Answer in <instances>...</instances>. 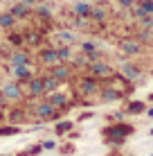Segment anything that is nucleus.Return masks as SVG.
I'll return each instance as SVG.
<instances>
[{
  "label": "nucleus",
  "mask_w": 153,
  "mask_h": 156,
  "mask_svg": "<svg viewBox=\"0 0 153 156\" xmlns=\"http://www.w3.org/2000/svg\"><path fill=\"white\" fill-rule=\"evenodd\" d=\"M124 93H119L117 88H113V86H106V88H99V100L104 102V104H108V102H117L122 100Z\"/></svg>",
  "instance_id": "obj_11"
},
{
  "label": "nucleus",
  "mask_w": 153,
  "mask_h": 156,
  "mask_svg": "<svg viewBox=\"0 0 153 156\" xmlns=\"http://www.w3.org/2000/svg\"><path fill=\"white\" fill-rule=\"evenodd\" d=\"M140 27L153 32V16H142V18H140Z\"/></svg>",
  "instance_id": "obj_32"
},
{
  "label": "nucleus",
  "mask_w": 153,
  "mask_h": 156,
  "mask_svg": "<svg viewBox=\"0 0 153 156\" xmlns=\"http://www.w3.org/2000/svg\"><path fill=\"white\" fill-rule=\"evenodd\" d=\"M41 147H43V152H52V149H56L59 145H56V140H43Z\"/></svg>",
  "instance_id": "obj_36"
},
{
  "label": "nucleus",
  "mask_w": 153,
  "mask_h": 156,
  "mask_svg": "<svg viewBox=\"0 0 153 156\" xmlns=\"http://www.w3.org/2000/svg\"><path fill=\"white\" fill-rule=\"evenodd\" d=\"M144 113H146V115H149V118H153V106H151V109H146V111H144Z\"/></svg>",
  "instance_id": "obj_39"
},
{
  "label": "nucleus",
  "mask_w": 153,
  "mask_h": 156,
  "mask_svg": "<svg viewBox=\"0 0 153 156\" xmlns=\"http://www.w3.org/2000/svg\"><path fill=\"white\" fill-rule=\"evenodd\" d=\"M99 79H95L92 75H88V77H79V93L81 95H97L99 93Z\"/></svg>",
  "instance_id": "obj_5"
},
{
  "label": "nucleus",
  "mask_w": 153,
  "mask_h": 156,
  "mask_svg": "<svg viewBox=\"0 0 153 156\" xmlns=\"http://www.w3.org/2000/svg\"><path fill=\"white\" fill-rule=\"evenodd\" d=\"M135 133V125H131V122H110V125H106L101 129V138L106 140L108 145H113V147H122V145L126 143V138L133 136Z\"/></svg>",
  "instance_id": "obj_1"
},
{
  "label": "nucleus",
  "mask_w": 153,
  "mask_h": 156,
  "mask_svg": "<svg viewBox=\"0 0 153 156\" xmlns=\"http://www.w3.org/2000/svg\"><path fill=\"white\" fill-rule=\"evenodd\" d=\"M70 63H72L75 68H86V66H88V59H86V55H79V57H75V55H72Z\"/></svg>",
  "instance_id": "obj_27"
},
{
  "label": "nucleus",
  "mask_w": 153,
  "mask_h": 156,
  "mask_svg": "<svg viewBox=\"0 0 153 156\" xmlns=\"http://www.w3.org/2000/svg\"><path fill=\"white\" fill-rule=\"evenodd\" d=\"M119 75L126 79V82H135V79L140 77V68L138 66H133V63H122V70H119Z\"/></svg>",
  "instance_id": "obj_16"
},
{
  "label": "nucleus",
  "mask_w": 153,
  "mask_h": 156,
  "mask_svg": "<svg viewBox=\"0 0 153 156\" xmlns=\"http://www.w3.org/2000/svg\"><path fill=\"white\" fill-rule=\"evenodd\" d=\"M117 2H119V7H122V9H131L135 5V0H117Z\"/></svg>",
  "instance_id": "obj_37"
},
{
  "label": "nucleus",
  "mask_w": 153,
  "mask_h": 156,
  "mask_svg": "<svg viewBox=\"0 0 153 156\" xmlns=\"http://www.w3.org/2000/svg\"><path fill=\"white\" fill-rule=\"evenodd\" d=\"M9 14H12L16 20H25V18H29V7L18 0V2H14L12 7H9Z\"/></svg>",
  "instance_id": "obj_13"
},
{
  "label": "nucleus",
  "mask_w": 153,
  "mask_h": 156,
  "mask_svg": "<svg viewBox=\"0 0 153 156\" xmlns=\"http://www.w3.org/2000/svg\"><path fill=\"white\" fill-rule=\"evenodd\" d=\"M79 48H81L83 55H90V52L97 50V43H92V41H81V43H79Z\"/></svg>",
  "instance_id": "obj_28"
},
{
  "label": "nucleus",
  "mask_w": 153,
  "mask_h": 156,
  "mask_svg": "<svg viewBox=\"0 0 153 156\" xmlns=\"http://www.w3.org/2000/svg\"><path fill=\"white\" fill-rule=\"evenodd\" d=\"M2 122H5V111L0 109V125H2Z\"/></svg>",
  "instance_id": "obj_40"
},
{
  "label": "nucleus",
  "mask_w": 153,
  "mask_h": 156,
  "mask_svg": "<svg viewBox=\"0 0 153 156\" xmlns=\"http://www.w3.org/2000/svg\"><path fill=\"white\" fill-rule=\"evenodd\" d=\"M34 115H36V120H38V122H52V120H59V118L63 115V111L54 109L47 100H43L41 104L34 106Z\"/></svg>",
  "instance_id": "obj_3"
},
{
  "label": "nucleus",
  "mask_w": 153,
  "mask_h": 156,
  "mask_svg": "<svg viewBox=\"0 0 153 156\" xmlns=\"http://www.w3.org/2000/svg\"><path fill=\"white\" fill-rule=\"evenodd\" d=\"M14 25H16V18H14L9 12H2V14H0V27H2V30H12Z\"/></svg>",
  "instance_id": "obj_25"
},
{
  "label": "nucleus",
  "mask_w": 153,
  "mask_h": 156,
  "mask_svg": "<svg viewBox=\"0 0 153 156\" xmlns=\"http://www.w3.org/2000/svg\"><path fill=\"white\" fill-rule=\"evenodd\" d=\"M56 149H59V152H61L63 156H72V154L77 152V149H75V145H72V143H65L63 147H56Z\"/></svg>",
  "instance_id": "obj_34"
},
{
  "label": "nucleus",
  "mask_w": 153,
  "mask_h": 156,
  "mask_svg": "<svg viewBox=\"0 0 153 156\" xmlns=\"http://www.w3.org/2000/svg\"><path fill=\"white\" fill-rule=\"evenodd\" d=\"M36 14H38V16H50L52 14V7H50V5H43L38 0V2H36Z\"/></svg>",
  "instance_id": "obj_29"
},
{
  "label": "nucleus",
  "mask_w": 153,
  "mask_h": 156,
  "mask_svg": "<svg viewBox=\"0 0 153 156\" xmlns=\"http://www.w3.org/2000/svg\"><path fill=\"white\" fill-rule=\"evenodd\" d=\"M138 41H140V43H149V41H153L151 30H140V32H138Z\"/></svg>",
  "instance_id": "obj_31"
},
{
  "label": "nucleus",
  "mask_w": 153,
  "mask_h": 156,
  "mask_svg": "<svg viewBox=\"0 0 153 156\" xmlns=\"http://www.w3.org/2000/svg\"><path fill=\"white\" fill-rule=\"evenodd\" d=\"M25 43H32V45H38V43H41V36L36 34V32H32V34H27V36H25Z\"/></svg>",
  "instance_id": "obj_35"
},
{
  "label": "nucleus",
  "mask_w": 153,
  "mask_h": 156,
  "mask_svg": "<svg viewBox=\"0 0 153 156\" xmlns=\"http://www.w3.org/2000/svg\"><path fill=\"white\" fill-rule=\"evenodd\" d=\"M20 2H23V5H27V7H34V5L38 2V0H20Z\"/></svg>",
  "instance_id": "obj_38"
},
{
  "label": "nucleus",
  "mask_w": 153,
  "mask_h": 156,
  "mask_svg": "<svg viewBox=\"0 0 153 156\" xmlns=\"http://www.w3.org/2000/svg\"><path fill=\"white\" fill-rule=\"evenodd\" d=\"M38 61L43 63V66H47V68H52L54 63H59L56 61V48H43L41 55H38Z\"/></svg>",
  "instance_id": "obj_12"
},
{
  "label": "nucleus",
  "mask_w": 153,
  "mask_h": 156,
  "mask_svg": "<svg viewBox=\"0 0 153 156\" xmlns=\"http://www.w3.org/2000/svg\"><path fill=\"white\" fill-rule=\"evenodd\" d=\"M149 133H151V136H153V129H151V131H149Z\"/></svg>",
  "instance_id": "obj_44"
},
{
  "label": "nucleus",
  "mask_w": 153,
  "mask_h": 156,
  "mask_svg": "<svg viewBox=\"0 0 153 156\" xmlns=\"http://www.w3.org/2000/svg\"><path fill=\"white\" fill-rule=\"evenodd\" d=\"M95 2H104V0H95Z\"/></svg>",
  "instance_id": "obj_43"
},
{
  "label": "nucleus",
  "mask_w": 153,
  "mask_h": 156,
  "mask_svg": "<svg viewBox=\"0 0 153 156\" xmlns=\"http://www.w3.org/2000/svg\"><path fill=\"white\" fill-rule=\"evenodd\" d=\"M90 9H92V2H88V0H77V2L72 5V14L81 16V18H88V16H90Z\"/></svg>",
  "instance_id": "obj_15"
},
{
  "label": "nucleus",
  "mask_w": 153,
  "mask_h": 156,
  "mask_svg": "<svg viewBox=\"0 0 153 156\" xmlns=\"http://www.w3.org/2000/svg\"><path fill=\"white\" fill-rule=\"evenodd\" d=\"M88 73L92 75L95 79H110L115 75V70H113V66L110 63H106L104 59H97V61H90L88 63Z\"/></svg>",
  "instance_id": "obj_4"
},
{
  "label": "nucleus",
  "mask_w": 153,
  "mask_h": 156,
  "mask_svg": "<svg viewBox=\"0 0 153 156\" xmlns=\"http://www.w3.org/2000/svg\"><path fill=\"white\" fill-rule=\"evenodd\" d=\"M25 63H32L29 52L16 50V52H12V55H9V66H25Z\"/></svg>",
  "instance_id": "obj_14"
},
{
  "label": "nucleus",
  "mask_w": 153,
  "mask_h": 156,
  "mask_svg": "<svg viewBox=\"0 0 153 156\" xmlns=\"http://www.w3.org/2000/svg\"><path fill=\"white\" fill-rule=\"evenodd\" d=\"M144 111H146V104L140 102V100H131V102H126V106H124L126 115H140V113H144Z\"/></svg>",
  "instance_id": "obj_17"
},
{
  "label": "nucleus",
  "mask_w": 153,
  "mask_h": 156,
  "mask_svg": "<svg viewBox=\"0 0 153 156\" xmlns=\"http://www.w3.org/2000/svg\"><path fill=\"white\" fill-rule=\"evenodd\" d=\"M50 75H52V77H56V79L63 84V82H68V79H70L72 66H70V63H54V66L50 68Z\"/></svg>",
  "instance_id": "obj_8"
},
{
  "label": "nucleus",
  "mask_w": 153,
  "mask_h": 156,
  "mask_svg": "<svg viewBox=\"0 0 153 156\" xmlns=\"http://www.w3.org/2000/svg\"><path fill=\"white\" fill-rule=\"evenodd\" d=\"M9 43H12V45H16V48H20L25 43V36H20V34H16V32H12V34H9Z\"/></svg>",
  "instance_id": "obj_33"
},
{
  "label": "nucleus",
  "mask_w": 153,
  "mask_h": 156,
  "mask_svg": "<svg viewBox=\"0 0 153 156\" xmlns=\"http://www.w3.org/2000/svg\"><path fill=\"white\" fill-rule=\"evenodd\" d=\"M23 98H25V90L20 82H16V79H9L0 86V100L2 102H20Z\"/></svg>",
  "instance_id": "obj_2"
},
{
  "label": "nucleus",
  "mask_w": 153,
  "mask_h": 156,
  "mask_svg": "<svg viewBox=\"0 0 153 156\" xmlns=\"http://www.w3.org/2000/svg\"><path fill=\"white\" fill-rule=\"evenodd\" d=\"M88 18L95 20V23H104V20L108 18V12H106V7H104V5H92L90 16H88Z\"/></svg>",
  "instance_id": "obj_18"
},
{
  "label": "nucleus",
  "mask_w": 153,
  "mask_h": 156,
  "mask_svg": "<svg viewBox=\"0 0 153 156\" xmlns=\"http://www.w3.org/2000/svg\"><path fill=\"white\" fill-rule=\"evenodd\" d=\"M23 131V127L20 125H0V138H7V136H18V133Z\"/></svg>",
  "instance_id": "obj_21"
},
{
  "label": "nucleus",
  "mask_w": 153,
  "mask_h": 156,
  "mask_svg": "<svg viewBox=\"0 0 153 156\" xmlns=\"http://www.w3.org/2000/svg\"><path fill=\"white\" fill-rule=\"evenodd\" d=\"M72 129H75V122L72 120H59L56 127H54V133L56 136H65V133H70Z\"/></svg>",
  "instance_id": "obj_22"
},
{
  "label": "nucleus",
  "mask_w": 153,
  "mask_h": 156,
  "mask_svg": "<svg viewBox=\"0 0 153 156\" xmlns=\"http://www.w3.org/2000/svg\"><path fill=\"white\" fill-rule=\"evenodd\" d=\"M140 7H142V12H144L146 16H153V0H140Z\"/></svg>",
  "instance_id": "obj_30"
},
{
  "label": "nucleus",
  "mask_w": 153,
  "mask_h": 156,
  "mask_svg": "<svg viewBox=\"0 0 153 156\" xmlns=\"http://www.w3.org/2000/svg\"><path fill=\"white\" fill-rule=\"evenodd\" d=\"M56 39H59L61 45H72V43L77 41V34L72 30H59L56 32Z\"/></svg>",
  "instance_id": "obj_19"
},
{
  "label": "nucleus",
  "mask_w": 153,
  "mask_h": 156,
  "mask_svg": "<svg viewBox=\"0 0 153 156\" xmlns=\"http://www.w3.org/2000/svg\"><path fill=\"white\" fill-rule=\"evenodd\" d=\"M119 50H122V55H126V57H138L142 52V43L138 39H126V41L119 43Z\"/></svg>",
  "instance_id": "obj_9"
},
{
  "label": "nucleus",
  "mask_w": 153,
  "mask_h": 156,
  "mask_svg": "<svg viewBox=\"0 0 153 156\" xmlns=\"http://www.w3.org/2000/svg\"><path fill=\"white\" fill-rule=\"evenodd\" d=\"M128 156H133V154H128Z\"/></svg>",
  "instance_id": "obj_45"
},
{
  "label": "nucleus",
  "mask_w": 153,
  "mask_h": 156,
  "mask_svg": "<svg viewBox=\"0 0 153 156\" xmlns=\"http://www.w3.org/2000/svg\"><path fill=\"white\" fill-rule=\"evenodd\" d=\"M12 68V77L16 82H27V79L34 77V70H32L29 63H25V66H9Z\"/></svg>",
  "instance_id": "obj_10"
},
{
  "label": "nucleus",
  "mask_w": 153,
  "mask_h": 156,
  "mask_svg": "<svg viewBox=\"0 0 153 156\" xmlns=\"http://www.w3.org/2000/svg\"><path fill=\"white\" fill-rule=\"evenodd\" d=\"M59 86H61V82H59L56 77H52L50 73H47L45 77H43V88H45V95H47V93H54V90H59Z\"/></svg>",
  "instance_id": "obj_20"
},
{
  "label": "nucleus",
  "mask_w": 153,
  "mask_h": 156,
  "mask_svg": "<svg viewBox=\"0 0 153 156\" xmlns=\"http://www.w3.org/2000/svg\"><path fill=\"white\" fill-rule=\"evenodd\" d=\"M25 95H29V98H41V95H45V88H43V77H32L27 79V90H25Z\"/></svg>",
  "instance_id": "obj_7"
},
{
  "label": "nucleus",
  "mask_w": 153,
  "mask_h": 156,
  "mask_svg": "<svg viewBox=\"0 0 153 156\" xmlns=\"http://www.w3.org/2000/svg\"><path fill=\"white\" fill-rule=\"evenodd\" d=\"M47 102H50L54 109H59V111H68V106H70V98H68L63 90H54V93H47Z\"/></svg>",
  "instance_id": "obj_6"
},
{
  "label": "nucleus",
  "mask_w": 153,
  "mask_h": 156,
  "mask_svg": "<svg viewBox=\"0 0 153 156\" xmlns=\"http://www.w3.org/2000/svg\"><path fill=\"white\" fill-rule=\"evenodd\" d=\"M7 118H9V122H12V125H20L27 115H25V111H20V109H12Z\"/></svg>",
  "instance_id": "obj_26"
},
{
  "label": "nucleus",
  "mask_w": 153,
  "mask_h": 156,
  "mask_svg": "<svg viewBox=\"0 0 153 156\" xmlns=\"http://www.w3.org/2000/svg\"><path fill=\"white\" fill-rule=\"evenodd\" d=\"M70 59H72L70 45H59L56 48V61L59 63H70Z\"/></svg>",
  "instance_id": "obj_23"
},
{
  "label": "nucleus",
  "mask_w": 153,
  "mask_h": 156,
  "mask_svg": "<svg viewBox=\"0 0 153 156\" xmlns=\"http://www.w3.org/2000/svg\"><path fill=\"white\" fill-rule=\"evenodd\" d=\"M0 156H16V154H0Z\"/></svg>",
  "instance_id": "obj_41"
},
{
  "label": "nucleus",
  "mask_w": 153,
  "mask_h": 156,
  "mask_svg": "<svg viewBox=\"0 0 153 156\" xmlns=\"http://www.w3.org/2000/svg\"><path fill=\"white\" fill-rule=\"evenodd\" d=\"M41 152H43V147H41V143H36L32 147H25L20 152H16V156H41Z\"/></svg>",
  "instance_id": "obj_24"
},
{
  "label": "nucleus",
  "mask_w": 153,
  "mask_h": 156,
  "mask_svg": "<svg viewBox=\"0 0 153 156\" xmlns=\"http://www.w3.org/2000/svg\"><path fill=\"white\" fill-rule=\"evenodd\" d=\"M149 102H153V93H151V95H149Z\"/></svg>",
  "instance_id": "obj_42"
}]
</instances>
